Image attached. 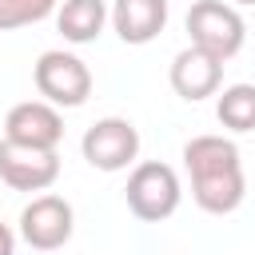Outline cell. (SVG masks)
<instances>
[{"label": "cell", "mask_w": 255, "mask_h": 255, "mask_svg": "<svg viewBox=\"0 0 255 255\" xmlns=\"http://www.w3.org/2000/svg\"><path fill=\"white\" fill-rule=\"evenodd\" d=\"M112 28L124 44H151L167 28V0H112Z\"/></svg>", "instance_id": "obj_10"}, {"label": "cell", "mask_w": 255, "mask_h": 255, "mask_svg": "<svg viewBox=\"0 0 255 255\" xmlns=\"http://www.w3.org/2000/svg\"><path fill=\"white\" fill-rule=\"evenodd\" d=\"M183 167L191 175V199L207 215H231L243 203L247 179H243V159H239L235 139L191 135L183 143Z\"/></svg>", "instance_id": "obj_1"}, {"label": "cell", "mask_w": 255, "mask_h": 255, "mask_svg": "<svg viewBox=\"0 0 255 255\" xmlns=\"http://www.w3.org/2000/svg\"><path fill=\"white\" fill-rule=\"evenodd\" d=\"M128 207L135 219L143 223H163L167 215L179 211V199H183V187H179V175L171 163H159V159H143L131 167L128 175Z\"/></svg>", "instance_id": "obj_2"}, {"label": "cell", "mask_w": 255, "mask_h": 255, "mask_svg": "<svg viewBox=\"0 0 255 255\" xmlns=\"http://www.w3.org/2000/svg\"><path fill=\"white\" fill-rule=\"evenodd\" d=\"M80 151H84V159H88L96 171H124V167H131L135 155H139V131H135V124L124 120V116H104V120H96V124L84 131Z\"/></svg>", "instance_id": "obj_5"}, {"label": "cell", "mask_w": 255, "mask_h": 255, "mask_svg": "<svg viewBox=\"0 0 255 255\" xmlns=\"http://www.w3.org/2000/svg\"><path fill=\"white\" fill-rule=\"evenodd\" d=\"M167 80L175 88L179 100L187 104H199L207 96H219V84H223V60H215L211 52L187 44L183 52H175L171 68H167Z\"/></svg>", "instance_id": "obj_9"}, {"label": "cell", "mask_w": 255, "mask_h": 255, "mask_svg": "<svg viewBox=\"0 0 255 255\" xmlns=\"http://www.w3.org/2000/svg\"><path fill=\"white\" fill-rule=\"evenodd\" d=\"M32 80H36L40 100L52 108H80L92 96V68L76 52H64V48L44 52L32 68Z\"/></svg>", "instance_id": "obj_4"}, {"label": "cell", "mask_w": 255, "mask_h": 255, "mask_svg": "<svg viewBox=\"0 0 255 255\" xmlns=\"http://www.w3.org/2000/svg\"><path fill=\"white\" fill-rule=\"evenodd\" d=\"M108 20L112 8L104 0H60L56 8V28L68 44H96Z\"/></svg>", "instance_id": "obj_11"}, {"label": "cell", "mask_w": 255, "mask_h": 255, "mask_svg": "<svg viewBox=\"0 0 255 255\" xmlns=\"http://www.w3.org/2000/svg\"><path fill=\"white\" fill-rule=\"evenodd\" d=\"M60 8V0H0V32H16L28 24L48 20Z\"/></svg>", "instance_id": "obj_13"}, {"label": "cell", "mask_w": 255, "mask_h": 255, "mask_svg": "<svg viewBox=\"0 0 255 255\" xmlns=\"http://www.w3.org/2000/svg\"><path fill=\"white\" fill-rule=\"evenodd\" d=\"M0 255H16V231L0 219Z\"/></svg>", "instance_id": "obj_14"}, {"label": "cell", "mask_w": 255, "mask_h": 255, "mask_svg": "<svg viewBox=\"0 0 255 255\" xmlns=\"http://www.w3.org/2000/svg\"><path fill=\"white\" fill-rule=\"evenodd\" d=\"M215 120L227 131H255V84H227L215 100Z\"/></svg>", "instance_id": "obj_12"}, {"label": "cell", "mask_w": 255, "mask_h": 255, "mask_svg": "<svg viewBox=\"0 0 255 255\" xmlns=\"http://www.w3.org/2000/svg\"><path fill=\"white\" fill-rule=\"evenodd\" d=\"M187 36H191V44L195 48H203V52H211L215 60H231L239 48H243V40H247V24H243V16L235 12V4H227V0H195L191 8H187Z\"/></svg>", "instance_id": "obj_3"}, {"label": "cell", "mask_w": 255, "mask_h": 255, "mask_svg": "<svg viewBox=\"0 0 255 255\" xmlns=\"http://www.w3.org/2000/svg\"><path fill=\"white\" fill-rule=\"evenodd\" d=\"M76 231V211L64 195H32V203L20 211V239L32 251H60Z\"/></svg>", "instance_id": "obj_6"}, {"label": "cell", "mask_w": 255, "mask_h": 255, "mask_svg": "<svg viewBox=\"0 0 255 255\" xmlns=\"http://www.w3.org/2000/svg\"><path fill=\"white\" fill-rule=\"evenodd\" d=\"M227 4H255V0H227Z\"/></svg>", "instance_id": "obj_15"}, {"label": "cell", "mask_w": 255, "mask_h": 255, "mask_svg": "<svg viewBox=\"0 0 255 255\" xmlns=\"http://www.w3.org/2000/svg\"><path fill=\"white\" fill-rule=\"evenodd\" d=\"M4 139L20 143V147H40V151H56L64 139V116L60 108L44 104V100H24L12 104L4 116Z\"/></svg>", "instance_id": "obj_7"}, {"label": "cell", "mask_w": 255, "mask_h": 255, "mask_svg": "<svg viewBox=\"0 0 255 255\" xmlns=\"http://www.w3.org/2000/svg\"><path fill=\"white\" fill-rule=\"evenodd\" d=\"M0 179L12 191H48L60 179V155L40 147H20L0 135Z\"/></svg>", "instance_id": "obj_8"}]
</instances>
